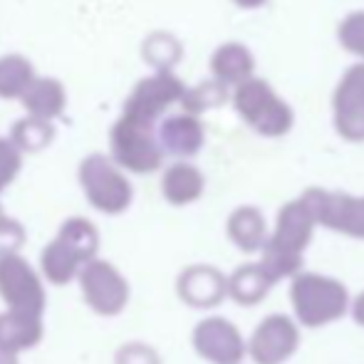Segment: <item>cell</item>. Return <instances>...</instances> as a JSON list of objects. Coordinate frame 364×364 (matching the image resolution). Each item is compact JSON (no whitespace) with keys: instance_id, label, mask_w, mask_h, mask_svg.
Wrapping results in <instances>:
<instances>
[{"instance_id":"6da1fadb","label":"cell","mask_w":364,"mask_h":364,"mask_svg":"<svg viewBox=\"0 0 364 364\" xmlns=\"http://www.w3.org/2000/svg\"><path fill=\"white\" fill-rule=\"evenodd\" d=\"M315 228L317 220L300 196L280 206L273 228H270L268 243L258 260L275 285L280 280H292L302 273V263H305V253L315 238Z\"/></svg>"},{"instance_id":"7a4b0ae2","label":"cell","mask_w":364,"mask_h":364,"mask_svg":"<svg viewBox=\"0 0 364 364\" xmlns=\"http://www.w3.org/2000/svg\"><path fill=\"white\" fill-rule=\"evenodd\" d=\"M290 307L297 325L320 330L350 315L352 295L340 278L302 270L290 280Z\"/></svg>"},{"instance_id":"3957f363","label":"cell","mask_w":364,"mask_h":364,"mask_svg":"<svg viewBox=\"0 0 364 364\" xmlns=\"http://www.w3.org/2000/svg\"><path fill=\"white\" fill-rule=\"evenodd\" d=\"M233 105L240 119L268 139L285 136L292 129V122H295L292 107L285 100H280L278 92L260 77H253L245 85L235 87Z\"/></svg>"},{"instance_id":"277c9868","label":"cell","mask_w":364,"mask_h":364,"mask_svg":"<svg viewBox=\"0 0 364 364\" xmlns=\"http://www.w3.org/2000/svg\"><path fill=\"white\" fill-rule=\"evenodd\" d=\"M112 161L132 173H151L161 166L164 149L156 124L122 114L109 132Z\"/></svg>"},{"instance_id":"5b68a950","label":"cell","mask_w":364,"mask_h":364,"mask_svg":"<svg viewBox=\"0 0 364 364\" xmlns=\"http://www.w3.org/2000/svg\"><path fill=\"white\" fill-rule=\"evenodd\" d=\"M80 183L87 201L107 216L124 213L134 198L129 178L105 154H92L80 164Z\"/></svg>"},{"instance_id":"8992f818","label":"cell","mask_w":364,"mask_h":364,"mask_svg":"<svg viewBox=\"0 0 364 364\" xmlns=\"http://www.w3.org/2000/svg\"><path fill=\"white\" fill-rule=\"evenodd\" d=\"M300 198L315 216L317 228L322 225L347 238L364 240V196L310 186L300 193Z\"/></svg>"},{"instance_id":"52a82bcc","label":"cell","mask_w":364,"mask_h":364,"mask_svg":"<svg viewBox=\"0 0 364 364\" xmlns=\"http://www.w3.org/2000/svg\"><path fill=\"white\" fill-rule=\"evenodd\" d=\"M302 327L295 317L273 312L255 325L248 337V360L253 364H285L300 350Z\"/></svg>"},{"instance_id":"ba28073f","label":"cell","mask_w":364,"mask_h":364,"mask_svg":"<svg viewBox=\"0 0 364 364\" xmlns=\"http://www.w3.org/2000/svg\"><path fill=\"white\" fill-rule=\"evenodd\" d=\"M191 345L208 364H243L248 360V337L223 315H208L193 327Z\"/></svg>"},{"instance_id":"9c48e42d","label":"cell","mask_w":364,"mask_h":364,"mask_svg":"<svg viewBox=\"0 0 364 364\" xmlns=\"http://www.w3.org/2000/svg\"><path fill=\"white\" fill-rule=\"evenodd\" d=\"M0 297L8 310L23 315L43 317L45 288L35 268L23 255H5L0 258Z\"/></svg>"},{"instance_id":"30bf717a","label":"cell","mask_w":364,"mask_h":364,"mask_svg":"<svg viewBox=\"0 0 364 364\" xmlns=\"http://www.w3.org/2000/svg\"><path fill=\"white\" fill-rule=\"evenodd\" d=\"M80 288L85 302L102 317H114L129 302V283L127 278L107 260L95 258L80 273Z\"/></svg>"},{"instance_id":"8fae6325","label":"cell","mask_w":364,"mask_h":364,"mask_svg":"<svg viewBox=\"0 0 364 364\" xmlns=\"http://www.w3.org/2000/svg\"><path fill=\"white\" fill-rule=\"evenodd\" d=\"M183 95H186V85L178 80L173 73H156L132 90V95L124 102V112L122 114L134 117V119L156 124L159 117L168 109L171 105H181Z\"/></svg>"},{"instance_id":"7c38bea8","label":"cell","mask_w":364,"mask_h":364,"mask_svg":"<svg viewBox=\"0 0 364 364\" xmlns=\"http://www.w3.org/2000/svg\"><path fill=\"white\" fill-rule=\"evenodd\" d=\"M332 122L342 139L364 141V63L342 75L332 97Z\"/></svg>"},{"instance_id":"4fadbf2b","label":"cell","mask_w":364,"mask_h":364,"mask_svg":"<svg viewBox=\"0 0 364 364\" xmlns=\"http://www.w3.org/2000/svg\"><path fill=\"white\" fill-rule=\"evenodd\" d=\"M176 295L181 297L183 305L196 307V310H211L228 300V275L208 263L188 265L176 280Z\"/></svg>"},{"instance_id":"5bb4252c","label":"cell","mask_w":364,"mask_h":364,"mask_svg":"<svg viewBox=\"0 0 364 364\" xmlns=\"http://www.w3.org/2000/svg\"><path fill=\"white\" fill-rule=\"evenodd\" d=\"M159 141H161L164 154L188 159L201 151L203 141H206V129H203L198 117L181 112V114H171L161 122V127H159Z\"/></svg>"},{"instance_id":"9a60e30c","label":"cell","mask_w":364,"mask_h":364,"mask_svg":"<svg viewBox=\"0 0 364 364\" xmlns=\"http://www.w3.org/2000/svg\"><path fill=\"white\" fill-rule=\"evenodd\" d=\"M225 235L228 240L245 255L263 253L265 243H268V220H265L263 211L255 206H238L230 211L228 220H225Z\"/></svg>"},{"instance_id":"2e32d148","label":"cell","mask_w":364,"mask_h":364,"mask_svg":"<svg viewBox=\"0 0 364 364\" xmlns=\"http://www.w3.org/2000/svg\"><path fill=\"white\" fill-rule=\"evenodd\" d=\"M273 288V278L260 263H243L228 275V300L240 307H255Z\"/></svg>"},{"instance_id":"e0dca14e","label":"cell","mask_w":364,"mask_h":364,"mask_svg":"<svg viewBox=\"0 0 364 364\" xmlns=\"http://www.w3.org/2000/svg\"><path fill=\"white\" fill-rule=\"evenodd\" d=\"M213 80L223 82L225 87H240L248 80H253L255 60L250 50L240 43H225L216 48L211 58Z\"/></svg>"},{"instance_id":"ac0fdd59","label":"cell","mask_w":364,"mask_h":364,"mask_svg":"<svg viewBox=\"0 0 364 364\" xmlns=\"http://www.w3.org/2000/svg\"><path fill=\"white\" fill-rule=\"evenodd\" d=\"M206 178L193 164L178 161L164 171L161 178V193L171 206H188L196 203L203 196Z\"/></svg>"},{"instance_id":"d6986e66","label":"cell","mask_w":364,"mask_h":364,"mask_svg":"<svg viewBox=\"0 0 364 364\" xmlns=\"http://www.w3.org/2000/svg\"><path fill=\"white\" fill-rule=\"evenodd\" d=\"M43 340V317L5 310L0 315V350L10 355L30 350Z\"/></svg>"},{"instance_id":"ffe728a7","label":"cell","mask_w":364,"mask_h":364,"mask_svg":"<svg viewBox=\"0 0 364 364\" xmlns=\"http://www.w3.org/2000/svg\"><path fill=\"white\" fill-rule=\"evenodd\" d=\"M85 260L80 258V253L70 243H65L60 235H55L48 245H45L43 255H40V268L43 275L48 278V283L53 285H68L75 278H80Z\"/></svg>"},{"instance_id":"44dd1931","label":"cell","mask_w":364,"mask_h":364,"mask_svg":"<svg viewBox=\"0 0 364 364\" xmlns=\"http://www.w3.org/2000/svg\"><path fill=\"white\" fill-rule=\"evenodd\" d=\"M23 105L28 109L30 117H38V119H55L65 112L68 105V92L60 85L58 80H50V77H38V80L30 85V90L25 92Z\"/></svg>"},{"instance_id":"7402d4cb","label":"cell","mask_w":364,"mask_h":364,"mask_svg":"<svg viewBox=\"0 0 364 364\" xmlns=\"http://www.w3.org/2000/svg\"><path fill=\"white\" fill-rule=\"evenodd\" d=\"M35 80H38L35 68L28 58H23V55L0 58V97L3 100H15V97L23 100Z\"/></svg>"},{"instance_id":"603a6c76","label":"cell","mask_w":364,"mask_h":364,"mask_svg":"<svg viewBox=\"0 0 364 364\" xmlns=\"http://www.w3.org/2000/svg\"><path fill=\"white\" fill-rule=\"evenodd\" d=\"M60 238L65 243H70L73 248L80 253V258L85 263H92L97 258V248H100V230L95 228L90 218H82V216H75V218H68L60 228Z\"/></svg>"},{"instance_id":"cb8c5ba5","label":"cell","mask_w":364,"mask_h":364,"mask_svg":"<svg viewBox=\"0 0 364 364\" xmlns=\"http://www.w3.org/2000/svg\"><path fill=\"white\" fill-rule=\"evenodd\" d=\"M141 55L156 73H171L181 60V43L171 33H151L141 45Z\"/></svg>"},{"instance_id":"d4e9b609","label":"cell","mask_w":364,"mask_h":364,"mask_svg":"<svg viewBox=\"0 0 364 364\" xmlns=\"http://www.w3.org/2000/svg\"><path fill=\"white\" fill-rule=\"evenodd\" d=\"M55 129L50 122L38 119V117H25L18 119L10 129V141L20 149V151H40L53 141Z\"/></svg>"},{"instance_id":"484cf974","label":"cell","mask_w":364,"mask_h":364,"mask_svg":"<svg viewBox=\"0 0 364 364\" xmlns=\"http://www.w3.org/2000/svg\"><path fill=\"white\" fill-rule=\"evenodd\" d=\"M225 100H228V87L218 80H206V82H201V85L186 90V95H183V100H181V107L186 114L198 117L201 112L220 107Z\"/></svg>"},{"instance_id":"4316f807","label":"cell","mask_w":364,"mask_h":364,"mask_svg":"<svg viewBox=\"0 0 364 364\" xmlns=\"http://www.w3.org/2000/svg\"><path fill=\"white\" fill-rule=\"evenodd\" d=\"M337 38H340L342 48H345L347 53L362 58V63H364V10L350 13L342 20L340 30H337Z\"/></svg>"},{"instance_id":"83f0119b","label":"cell","mask_w":364,"mask_h":364,"mask_svg":"<svg viewBox=\"0 0 364 364\" xmlns=\"http://www.w3.org/2000/svg\"><path fill=\"white\" fill-rule=\"evenodd\" d=\"M20 166H23V151L10 139L0 136V191H5L15 181V176L20 173Z\"/></svg>"},{"instance_id":"f1b7e54d","label":"cell","mask_w":364,"mask_h":364,"mask_svg":"<svg viewBox=\"0 0 364 364\" xmlns=\"http://www.w3.org/2000/svg\"><path fill=\"white\" fill-rule=\"evenodd\" d=\"M23 243H25V228L18 220L5 216L0 220V258H5V255H18Z\"/></svg>"},{"instance_id":"f546056e","label":"cell","mask_w":364,"mask_h":364,"mask_svg":"<svg viewBox=\"0 0 364 364\" xmlns=\"http://www.w3.org/2000/svg\"><path fill=\"white\" fill-rule=\"evenodd\" d=\"M117 364H161V357L154 347L144 342H129V345L119 347L117 352Z\"/></svg>"},{"instance_id":"4dcf8cb0","label":"cell","mask_w":364,"mask_h":364,"mask_svg":"<svg viewBox=\"0 0 364 364\" xmlns=\"http://www.w3.org/2000/svg\"><path fill=\"white\" fill-rule=\"evenodd\" d=\"M350 315H352V320H355L357 325H360L362 330H364V290H362V292H357V295L352 297Z\"/></svg>"},{"instance_id":"1f68e13d","label":"cell","mask_w":364,"mask_h":364,"mask_svg":"<svg viewBox=\"0 0 364 364\" xmlns=\"http://www.w3.org/2000/svg\"><path fill=\"white\" fill-rule=\"evenodd\" d=\"M235 5H238V8H260V5L265 3V0H233Z\"/></svg>"},{"instance_id":"d6a6232c","label":"cell","mask_w":364,"mask_h":364,"mask_svg":"<svg viewBox=\"0 0 364 364\" xmlns=\"http://www.w3.org/2000/svg\"><path fill=\"white\" fill-rule=\"evenodd\" d=\"M0 364H18V355H10V352L0 350Z\"/></svg>"},{"instance_id":"836d02e7","label":"cell","mask_w":364,"mask_h":364,"mask_svg":"<svg viewBox=\"0 0 364 364\" xmlns=\"http://www.w3.org/2000/svg\"><path fill=\"white\" fill-rule=\"evenodd\" d=\"M5 218V213H3V208H0V220H3Z\"/></svg>"}]
</instances>
